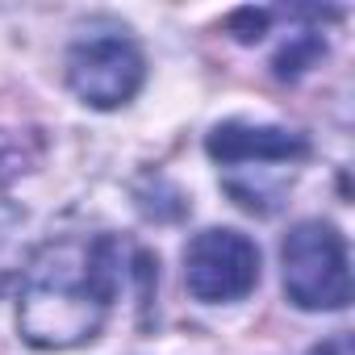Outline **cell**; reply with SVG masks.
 <instances>
[{
	"label": "cell",
	"mask_w": 355,
	"mask_h": 355,
	"mask_svg": "<svg viewBox=\"0 0 355 355\" xmlns=\"http://www.w3.org/2000/svg\"><path fill=\"white\" fill-rule=\"evenodd\" d=\"M121 293V243L113 234L51 239L26 268L17 326L30 347L67 351L101 334Z\"/></svg>",
	"instance_id": "6da1fadb"
},
{
	"label": "cell",
	"mask_w": 355,
	"mask_h": 355,
	"mask_svg": "<svg viewBox=\"0 0 355 355\" xmlns=\"http://www.w3.org/2000/svg\"><path fill=\"white\" fill-rule=\"evenodd\" d=\"M284 293L297 309H343L351 301L347 243L330 222H297L280 247Z\"/></svg>",
	"instance_id": "7a4b0ae2"
},
{
	"label": "cell",
	"mask_w": 355,
	"mask_h": 355,
	"mask_svg": "<svg viewBox=\"0 0 355 355\" xmlns=\"http://www.w3.org/2000/svg\"><path fill=\"white\" fill-rule=\"evenodd\" d=\"M205 150L226 167V189L247 184L255 171H263V180L284 189L293 180L297 163L309 159L305 134L280 130V125H251V121H222L209 130Z\"/></svg>",
	"instance_id": "3957f363"
},
{
	"label": "cell",
	"mask_w": 355,
	"mask_h": 355,
	"mask_svg": "<svg viewBox=\"0 0 355 355\" xmlns=\"http://www.w3.org/2000/svg\"><path fill=\"white\" fill-rule=\"evenodd\" d=\"M146 80V59L125 34H92L80 38L67 55V84L92 109H121L138 96Z\"/></svg>",
	"instance_id": "277c9868"
},
{
	"label": "cell",
	"mask_w": 355,
	"mask_h": 355,
	"mask_svg": "<svg viewBox=\"0 0 355 355\" xmlns=\"http://www.w3.org/2000/svg\"><path fill=\"white\" fill-rule=\"evenodd\" d=\"M184 284L205 305L243 301L259 284V247L230 226L201 230L184 247Z\"/></svg>",
	"instance_id": "5b68a950"
},
{
	"label": "cell",
	"mask_w": 355,
	"mask_h": 355,
	"mask_svg": "<svg viewBox=\"0 0 355 355\" xmlns=\"http://www.w3.org/2000/svg\"><path fill=\"white\" fill-rule=\"evenodd\" d=\"M322 55H326L322 34L301 30V34H293V38L280 46V55H276V76H280V80H297V76H305Z\"/></svg>",
	"instance_id": "8992f818"
},
{
	"label": "cell",
	"mask_w": 355,
	"mask_h": 355,
	"mask_svg": "<svg viewBox=\"0 0 355 355\" xmlns=\"http://www.w3.org/2000/svg\"><path fill=\"white\" fill-rule=\"evenodd\" d=\"M21 272V239H17V209L0 201V293Z\"/></svg>",
	"instance_id": "52a82bcc"
},
{
	"label": "cell",
	"mask_w": 355,
	"mask_h": 355,
	"mask_svg": "<svg viewBox=\"0 0 355 355\" xmlns=\"http://www.w3.org/2000/svg\"><path fill=\"white\" fill-rule=\"evenodd\" d=\"M268 21H272L268 9H239V13L230 17V34H234L239 42H259V38L268 34Z\"/></svg>",
	"instance_id": "ba28073f"
},
{
	"label": "cell",
	"mask_w": 355,
	"mask_h": 355,
	"mask_svg": "<svg viewBox=\"0 0 355 355\" xmlns=\"http://www.w3.org/2000/svg\"><path fill=\"white\" fill-rule=\"evenodd\" d=\"M309 355H351V334H330V338L318 343Z\"/></svg>",
	"instance_id": "9c48e42d"
}]
</instances>
